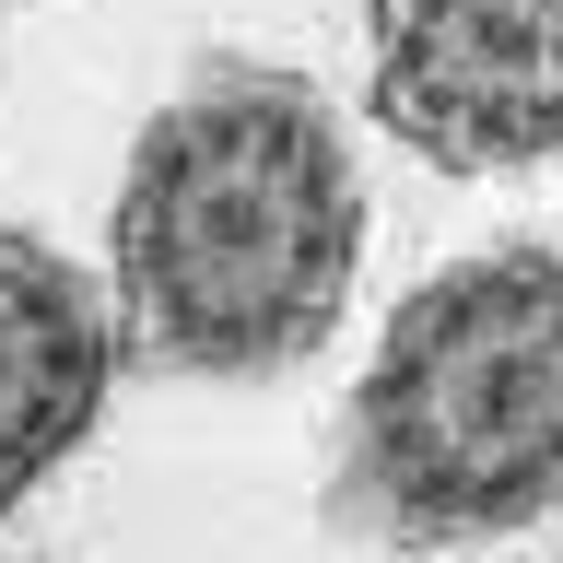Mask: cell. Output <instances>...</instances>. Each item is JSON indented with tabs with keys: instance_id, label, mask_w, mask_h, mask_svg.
<instances>
[{
	"instance_id": "obj_1",
	"label": "cell",
	"mask_w": 563,
	"mask_h": 563,
	"mask_svg": "<svg viewBox=\"0 0 563 563\" xmlns=\"http://www.w3.org/2000/svg\"><path fill=\"white\" fill-rule=\"evenodd\" d=\"M364 258V176L329 82L258 47L188 59L130 141L118 223H106V294L153 376H294L352 306Z\"/></svg>"
},
{
	"instance_id": "obj_2",
	"label": "cell",
	"mask_w": 563,
	"mask_h": 563,
	"mask_svg": "<svg viewBox=\"0 0 563 563\" xmlns=\"http://www.w3.org/2000/svg\"><path fill=\"white\" fill-rule=\"evenodd\" d=\"M364 552H482L563 517V246L505 235L387 306L317 470Z\"/></svg>"
},
{
	"instance_id": "obj_3",
	"label": "cell",
	"mask_w": 563,
	"mask_h": 563,
	"mask_svg": "<svg viewBox=\"0 0 563 563\" xmlns=\"http://www.w3.org/2000/svg\"><path fill=\"white\" fill-rule=\"evenodd\" d=\"M364 106L399 153L505 176L563 153V0H364Z\"/></svg>"
},
{
	"instance_id": "obj_4",
	"label": "cell",
	"mask_w": 563,
	"mask_h": 563,
	"mask_svg": "<svg viewBox=\"0 0 563 563\" xmlns=\"http://www.w3.org/2000/svg\"><path fill=\"white\" fill-rule=\"evenodd\" d=\"M130 376V329L70 246L0 211V517L35 505L70 457L95 446L106 399Z\"/></svg>"
}]
</instances>
